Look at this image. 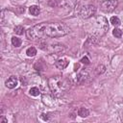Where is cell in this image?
Wrapping results in <instances>:
<instances>
[{"instance_id": "19", "label": "cell", "mask_w": 123, "mask_h": 123, "mask_svg": "<svg viewBox=\"0 0 123 123\" xmlns=\"http://www.w3.org/2000/svg\"><path fill=\"white\" fill-rule=\"evenodd\" d=\"M81 62H82V63H85V64H88V63H89V60L87 59V57H84V58L81 60Z\"/></svg>"}, {"instance_id": "7", "label": "cell", "mask_w": 123, "mask_h": 123, "mask_svg": "<svg viewBox=\"0 0 123 123\" xmlns=\"http://www.w3.org/2000/svg\"><path fill=\"white\" fill-rule=\"evenodd\" d=\"M5 85L8 88H14L17 86V78L15 76H11L6 82Z\"/></svg>"}, {"instance_id": "9", "label": "cell", "mask_w": 123, "mask_h": 123, "mask_svg": "<svg viewBox=\"0 0 123 123\" xmlns=\"http://www.w3.org/2000/svg\"><path fill=\"white\" fill-rule=\"evenodd\" d=\"M55 65H56L57 68H59L61 70L62 69H64L68 65V61L67 60H64V59H60V60H58L55 62Z\"/></svg>"}, {"instance_id": "15", "label": "cell", "mask_w": 123, "mask_h": 123, "mask_svg": "<svg viewBox=\"0 0 123 123\" xmlns=\"http://www.w3.org/2000/svg\"><path fill=\"white\" fill-rule=\"evenodd\" d=\"M29 93H30L31 95H33V96H37L40 92H39V89H38L37 87H32V88L30 89Z\"/></svg>"}, {"instance_id": "12", "label": "cell", "mask_w": 123, "mask_h": 123, "mask_svg": "<svg viewBox=\"0 0 123 123\" xmlns=\"http://www.w3.org/2000/svg\"><path fill=\"white\" fill-rule=\"evenodd\" d=\"M12 44L14 46V47H19L21 45V39L16 37H12Z\"/></svg>"}, {"instance_id": "14", "label": "cell", "mask_w": 123, "mask_h": 123, "mask_svg": "<svg viewBox=\"0 0 123 123\" xmlns=\"http://www.w3.org/2000/svg\"><path fill=\"white\" fill-rule=\"evenodd\" d=\"M110 21H111V23L112 25H114V26L120 25V19H119L117 16H111V19H110Z\"/></svg>"}, {"instance_id": "6", "label": "cell", "mask_w": 123, "mask_h": 123, "mask_svg": "<svg viewBox=\"0 0 123 123\" xmlns=\"http://www.w3.org/2000/svg\"><path fill=\"white\" fill-rule=\"evenodd\" d=\"M95 23H96V25H97V27H98V30L103 31V33H105V32L108 30V28H109L108 21H107V19H106L105 17H103V16H98V17L96 18Z\"/></svg>"}, {"instance_id": "2", "label": "cell", "mask_w": 123, "mask_h": 123, "mask_svg": "<svg viewBox=\"0 0 123 123\" xmlns=\"http://www.w3.org/2000/svg\"><path fill=\"white\" fill-rule=\"evenodd\" d=\"M48 85H49L52 94L56 97L62 96L70 87L69 81L62 76H54V77L49 78Z\"/></svg>"}, {"instance_id": "13", "label": "cell", "mask_w": 123, "mask_h": 123, "mask_svg": "<svg viewBox=\"0 0 123 123\" xmlns=\"http://www.w3.org/2000/svg\"><path fill=\"white\" fill-rule=\"evenodd\" d=\"M26 54L27 56L29 57H34L36 54H37V49L35 47H29L27 50H26Z\"/></svg>"}, {"instance_id": "10", "label": "cell", "mask_w": 123, "mask_h": 123, "mask_svg": "<svg viewBox=\"0 0 123 123\" xmlns=\"http://www.w3.org/2000/svg\"><path fill=\"white\" fill-rule=\"evenodd\" d=\"M29 12H30V13L33 14V15H37V14L40 12V9H39L38 6H37V5H33V6L30 7Z\"/></svg>"}, {"instance_id": "18", "label": "cell", "mask_w": 123, "mask_h": 123, "mask_svg": "<svg viewBox=\"0 0 123 123\" xmlns=\"http://www.w3.org/2000/svg\"><path fill=\"white\" fill-rule=\"evenodd\" d=\"M103 72H105V66L102 65V64L98 65V66L96 67V73H97V74H102Z\"/></svg>"}, {"instance_id": "17", "label": "cell", "mask_w": 123, "mask_h": 123, "mask_svg": "<svg viewBox=\"0 0 123 123\" xmlns=\"http://www.w3.org/2000/svg\"><path fill=\"white\" fill-rule=\"evenodd\" d=\"M112 35H113L115 37H121V36H122V31H121L120 29L115 28V29L112 31Z\"/></svg>"}, {"instance_id": "16", "label": "cell", "mask_w": 123, "mask_h": 123, "mask_svg": "<svg viewBox=\"0 0 123 123\" xmlns=\"http://www.w3.org/2000/svg\"><path fill=\"white\" fill-rule=\"evenodd\" d=\"M14 32H15V34H17V35H23L24 34V28L22 27V26H16L15 28H14Z\"/></svg>"}, {"instance_id": "5", "label": "cell", "mask_w": 123, "mask_h": 123, "mask_svg": "<svg viewBox=\"0 0 123 123\" xmlns=\"http://www.w3.org/2000/svg\"><path fill=\"white\" fill-rule=\"evenodd\" d=\"M117 5H118L117 0H106L101 3L100 8H101V11H103L104 12H111L115 10Z\"/></svg>"}, {"instance_id": "3", "label": "cell", "mask_w": 123, "mask_h": 123, "mask_svg": "<svg viewBox=\"0 0 123 123\" xmlns=\"http://www.w3.org/2000/svg\"><path fill=\"white\" fill-rule=\"evenodd\" d=\"M75 6V0H55L54 7L59 8L62 12H69Z\"/></svg>"}, {"instance_id": "4", "label": "cell", "mask_w": 123, "mask_h": 123, "mask_svg": "<svg viewBox=\"0 0 123 123\" xmlns=\"http://www.w3.org/2000/svg\"><path fill=\"white\" fill-rule=\"evenodd\" d=\"M95 12H96V8L93 5H84L79 10V15L85 19L93 16Z\"/></svg>"}, {"instance_id": "8", "label": "cell", "mask_w": 123, "mask_h": 123, "mask_svg": "<svg viewBox=\"0 0 123 123\" xmlns=\"http://www.w3.org/2000/svg\"><path fill=\"white\" fill-rule=\"evenodd\" d=\"M87 79H88V73H87L86 70L81 71V72L77 75V82H78L79 84H82V83L86 82Z\"/></svg>"}, {"instance_id": "11", "label": "cell", "mask_w": 123, "mask_h": 123, "mask_svg": "<svg viewBox=\"0 0 123 123\" xmlns=\"http://www.w3.org/2000/svg\"><path fill=\"white\" fill-rule=\"evenodd\" d=\"M78 114L81 116V117H86L88 114H89V111L86 108H81L79 111H78Z\"/></svg>"}, {"instance_id": "1", "label": "cell", "mask_w": 123, "mask_h": 123, "mask_svg": "<svg viewBox=\"0 0 123 123\" xmlns=\"http://www.w3.org/2000/svg\"><path fill=\"white\" fill-rule=\"evenodd\" d=\"M70 28L62 22H42L29 28L26 32L27 37L37 40L44 37H60L69 34Z\"/></svg>"}]
</instances>
